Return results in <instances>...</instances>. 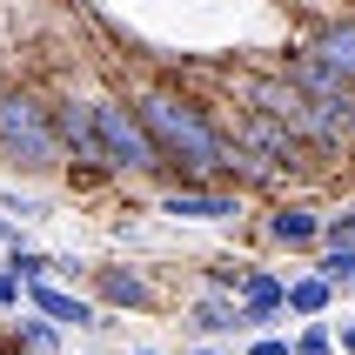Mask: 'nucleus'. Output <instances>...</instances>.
I'll use <instances>...</instances> for the list:
<instances>
[{
    "instance_id": "obj_12",
    "label": "nucleus",
    "mask_w": 355,
    "mask_h": 355,
    "mask_svg": "<svg viewBox=\"0 0 355 355\" xmlns=\"http://www.w3.org/2000/svg\"><path fill=\"white\" fill-rule=\"evenodd\" d=\"M309 268L336 282V295H355V248H315V261H309Z\"/></svg>"
},
{
    "instance_id": "obj_20",
    "label": "nucleus",
    "mask_w": 355,
    "mask_h": 355,
    "mask_svg": "<svg viewBox=\"0 0 355 355\" xmlns=\"http://www.w3.org/2000/svg\"><path fill=\"white\" fill-rule=\"evenodd\" d=\"M188 355H228V349H215V342H195V349H188Z\"/></svg>"
},
{
    "instance_id": "obj_1",
    "label": "nucleus",
    "mask_w": 355,
    "mask_h": 355,
    "mask_svg": "<svg viewBox=\"0 0 355 355\" xmlns=\"http://www.w3.org/2000/svg\"><path fill=\"white\" fill-rule=\"evenodd\" d=\"M128 107L141 114V128L155 135V148L175 161L181 188H221V155H228V141H221V121L201 107V101L175 94V87H135Z\"/></svg>"
},
{
    "instance_id": "obj_2",
    "label": "nucleus",
    "mask_w": 355,
    "mask_h": 355,
    "mask_svg": "<svg viewBox=\"0 0 355 355\" xmlns=\"http://www.w3.org/2000/svg\"><path fill=\"white\" fill-rule=\"evenodd\" d=\"M0 161L14 175L67 168L60 135H54V101H40L34 87H0Z\"/></svg>"
},
{
    "instance_id": "obj_13",
    "label": "nucleus",
    "mask_w": 355,
    "mask_h": 355,
    "mask_svg": "<svg viewBox=\"0 0 355 355\" xmlns=\"http://www.w3.org/2000/svg\"><path fill=\"white\" fill-rule=\"evenodd\" d=\"M7 268H14L20 282H54V255H40L34 241H14V248H7Z\"/></svg>"
},
{
    "instance_id": "obj_5",
    "label": "nucleus",
    "mask_w": 355,
    "mask_h": 355,
    "mask_svg": "<svg viewBox=\"0 0 355 355\" xmlns=\"http://www.w3.org/2000/svg\"><path fill=\"white\" fill-rule=\"evenodd\" d=\"M322 208H309V201H282V208H268L261 215V235L275 241V248H288V255H302V261H315V248H322Z\"/></svg>"
},
{
    "instance_id": "obj_3",
    "label": "nucleus",
    "mask_w": 355,
    "mask_h": 355,
    "mask_svg": "<svg viewBox=\"0 0 355 355\" xmlns=\"http://www.w3.org/2000/svg\"><path fill=\"white\" fill-rule=\"evenodd\" d=\"M87 288H94V309H107V315H141V309H155V282L141 275V268H128V261H101L94 275H87Z\"/></svg>"
},
{
    "instance_id": "obj_19",
    "label": "nucleus",
    "mask_w": 355,
    "mask_h": 355,
    "mask_svg": "<svg viewBox=\"0 0 355 355\" xmlns=\"http://www.w3.org/2000/svg\"><path fill=\"white\" fill-rule=\"evenodd\" d=\"M336 349H342V355H355V315H349V322L336 329Z\"/></svg>"
},
{
    "instance_id": "obj_11",
    "label": "nucleus",
    "mask_w": 355,
    "mask_h": 355,
    "mask_svg": "<svg viewBox=\"0 0 355 355\" xmlns=\"http://www.w3.org/2000/svg\"><path fill=\"white\" fill-rule=\"evenodd\" d=\"M7 342H14V349H27V355H60V349H67V329L27 309V315L14 322V336H7Z\"/></svg>"
},
{
    "instance_id": "obj_10",
    "label": "nucleus",
    "mask_w": 355,
    "mask_h": 355,
    "mask_svg": "<svg viewBox=\"0 0 355 355\" xmlns=\"http://www.w3.org/2000/svg\"><path fill=\"white\" fill-rule=\"evenodd\" d=\"M329 309H336V282H329V275H315V268H302V275L288 282V315L322 322Z\"/></svg>"
},
{
    "instance_id": "obj_16",
    "label": "nucleus",
    "mask_w": 355,
    "mask_h": 355,
    "mask_svg": "<svg viewBox=\"0 0 355 355\" xmlns=\"http://www.w3.org/2000/svg\"><path fill=\"white\" fill-rule=\"evenodd\" d=\"M322 248H355V208H336L322 221Z\"/></svg>"
},
{
    "instance_id": "obj_4",
    "label": "nucleus",
    "mask_w": 355,
    "mask_h": 355,
    "mask_svg": "<svg viewBox=\"0 0 355 355\" xmlns=\"http://www.w3.org/2000/svg\"><path fill=\"white\" fill-rule=\"evenodd\" d=\"M235 302H241V315H248V336H261V329H275V322L288 315V282H282L275 268L248 261L241 282H235Z\"/></svg>"
},
{
    "instance_id": "obj_22",
    "label": "nucleus",
    "mask_w": 355,
    "mask_h": 355,
    "mask_svg": "<svg viewBox=\"0 0 355 355\" xmlns=\"http://www.w3.org/2000/svg\"><path fill=\"white\" fill-rule=\"evenodd\" d=\"M135 355H155V349H135Z\"/></svg>"
},
{
    "instance_id": "obj_15",
    "label": "nucleus",
    "mask_w": 355,
    "mask_h": 355,
    "mask_svg": "<svg viewBox=\"0 0 355 355\" xmlns=\"http://www.w3.org/2000/svg\"><path fill=\"white\" fill-rule=\"evenodd\" d=\"M0 208H7L14 221H47V201L27 195V188H0Z\"/></svg>"
},
{
    "instance_id": "obj_7",
    "label": "nucleus",
    "mask_w": 355,
    "mask_h": 355,
    "mask_svg": "<svg viewBox=\"0 0 355 355\" xmlns=\"http://www.w3.org/2000/svg\"><path fill=\"white\" fill-rule=\"evenodd\" d=\"M241 208L248 201L235 188H168L161 195V215H175V221H241Z\"/></svg>"
},
{
    "instance_id": "obj_9",
    "label": "nucleus",
    "mask_w": 355,
    "mask_h": 355,
    "mask_svg": "<svg viewBox=\"0 0 355 355\" xmlns=\"http://www.w3.org/2000/svg\"><path fill=\"white\" fill-rule=\"evenodd\" d=\"M188 329L208 336V342H221V336H248V315H241L235 295H208V288H201V295L188 302Z\"/></svg>"
},
{
    "instance_id": "obj_6",
    "label": "nucleus",
    "mask_w": 355,
    "mask_h": 355,
    "mask_svg": "<svg viewBox=\"0 0 355 355\" xmlns=\"http://www.w3.org/2000/svg\"><path fill=\"white\" fill-rule=\"evenodd\" d=\"M27 309L60 329H107V309H94V295H74V288H54V282H27Z\"/></svg>"
},
{
    "instance_id": "obj_18",
    "label": "nucleus",
    "mask_w": 355,
    "mask_h": 355,
    "mask_svg": "<svg viewBox=\"0 0 355 355\" xmlns=\"http://www.w3.org/2000/svg\"><path fill=\"white\" fill-rule=\"evenodd\" d=\"M241 355H295V349H288L282 336H268V329H261L255 342H241Z\"/></svg>"
},
{
    "instance_id": "obj_21",
    "label": "nucleus",
    "mask_w": 355,
    "mask_h": 355,
    "mask_svg": "<svg viewBox=\"0 0 355 355\" xmlns=\"http://www.w3.org/2000/svg\"><path fill=\"white\" fill-rule=\"evenodd\" d=\"M7 355H27V349H14V342H7Z\"/></svg>"
},
{
    "instance_id": "obj_23",
    "label": "nucleus",
    "mask_w": 355,
    "mask_h": 355,
    "mask_svg": "<svg viewBox=\"0 0 355 355\" xmlns=\"http://www.w3.org/2000/svg\"><path fill=\"white\" fill-rule=\"evenodd\" d=\"M0 355H7V342H0Z\"/></svg>"
},
{
    "instance_id": "obj_17",
    "label": "nucleus",
    "mask_w": 355,
    "mask_h": 355,
    "mask_svg": "<svg viewBox=\"0 0 355 355\" xmlns=\"http://www.w3.org/2000/svg\"><path fill=\"white\" fill-rule=\"evenodd\" d=\"M20 302H27V282L14 268H0V309H20Z\"/></svg>"
},
{
    "instance_id": "obj_14",
    "label": "nucleus",
    "mask_w": 355,
    "mask_h": 355,
    "mask_svg": "<svg viewBox=\"0 0 355 355\" xmlns=\"http://www.w3.org/2000/svg\"><path fill=\"white\" fill-rule=\"evenodd\" d=\"M288 349H295V355H342V349H336V329H329V315H322V322H302L295 336H288Z\"/></svg>"
},
{
    "instance_id": "obj_8",
    "label": "nucleus",
    "mask_w": 355,
    "mask_h": 355,
    "mask_svg": "<svg viewBox=\"0 0 355 355\" xmlns=\"http://www.w3.org/2000/svg\"><path fill=\"white\" fill-rule=\"evenodd\" d=\"M295 54H315L329 60V67H342V74L355 80V14H336V20H315L309 34H302Z\"/></svg>"
}]
</instances>
